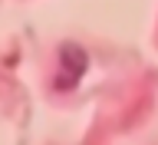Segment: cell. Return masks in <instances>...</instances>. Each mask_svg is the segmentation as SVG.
Returning a JSON list of instances; mask_svg holds the SVG:
<instances>
[{"instance_id":"cell-1","label":"cell","mask_w":158,"mask_h":145,"mask_svg":"<svg viewBox=\"0 0 158 145\" xmlns=\"http://www.w3.org/2000/svg\"><path fill=\"white\" fill-rule=\"evenodd\" d=\"M59 56H63V66L69 69V79H79V76H82V69H86V53H82L79 46L66 43V46L59 49Z\"/></svg>"}]
</instances>
